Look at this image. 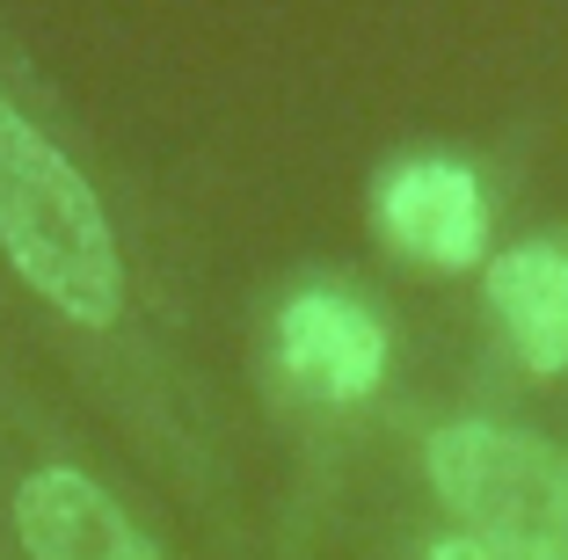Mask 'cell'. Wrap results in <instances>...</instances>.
<instances>
[{"mask_svg":"<svg viewBox=\"0 0 568 560\" xmlns=\"http://www.w3.org/2000/svg\"><path fill=\"white\" fill-rule=\"evenodd\" d=\"M0 255L51 314L110 328L124 314V255L88 175L0 95Z\"/></svg>","mask_w":568,"mask_h":560,"instance_id":"cell-1","label":"cell"},{"mask_svg":"<svg viewBox=\"0 0 568 560\" xmlns=\"http://www.w3.org/2000/svg\"><path fill=\"white\" fill-rule=\"evenodd\" d=\"M437 502L474 539L568 560V451L503 422H452L423 451Z\"/></svg>","mask_w":568,"mask_h":560,"instance_id":"cell-2","label":"cell"},{"mask_svg":"<svg viewBox=\"0 0 568 560\" xmlns=\"http://www.w3.org/2000/svg\"><path fill=\"white\" fill-rule=\"evenodd\" d=\"M379 226L386 241L416 255L423 269H474L488 255V212L481 190L459 161L445 153H423V161H402L379 182Z\"/></svg>","mask_w":568,"mask_h":560,"instance_id":"cell-3","label":"cell"},{"mask_svg":"<svg viewBox=\"0 0 568 560\" xmlns=\"http://www.w3.org/2000/svg\"><path fill=\"white\" fill-rule=\"evenodd\" d=\"M277 357L292 386L321 400H365L386 371V328L343 292H300L277 314Z\"/></svg>","mask_w":568,"mask_h":560,"instance_id":"cell-4","label":"cell"},{"mask_svg":"<svg viewBox=\"0 0 568 560\" xmlns=\"http://www.w3.org/2000/svg\"><path fill=\"white\" fill-rule=\"evenodd\" d=\"M16 539L30 560H161L139 525L73 466H44L16 488Z\"/></svg>","mask_w":568,"mask_h":560,"instance_id":"cell-5","label":"cell"},{"mask_svg":"<svg viewBox=\"0 0 568 560\" xmlns=\"http://www.w3.org/2000/svg\"><path fill=\"white\" fill-rule=\"evenodd\" d=\"M488 306L503 314V335L539 379L568 371V247L518 241L488 263Z\"/></svg>","mask_w":568,"mask_h":560,"instance_id":"cell-6","label":"cell"},{"mask_svg":"<svg viewBox=\"0 0 568 560\" xmlns=\"http://www.w3.org/2000/svg\"><path fill=\"white\" fill-rule=\"evenodd\" d=\"M430 560H554V553H525V546L503 539H474V531H452V539L430 546Z\"/></svg>","mask_w":568,"mask_h":560,"instance_id":"cell-7","label":"cell"}]
</instances>
